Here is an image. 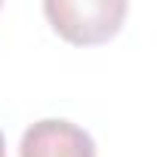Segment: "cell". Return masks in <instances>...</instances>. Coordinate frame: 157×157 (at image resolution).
I'll use <instances>...</instances> for the list:
<instances>
[{"instance_id":"1","label":"cell","mask_w":157,"mask_h":157,"mask_svg":"<svg viewBox=\"0 0 157 157\" xmlns=\"http://www.w3.org/2000/svg\"><path fill=\"white\" fill-rule=\"evenodd\" d=\"M43 13L52 25V31L74 43V46H96L108 43L126 16L123 0H49L43 3Z\"/></svg>"},{"instance_id":"2","label":"cell","mask_w":157,"mask_h":157,"mask_svg":"<svg viewBox=\"0 0 157 157\" xmlns=\"http://www.w3.org/2000/svg\"><path fill=\"white\" fill-rule=\"evenodd\" d=\"M19 157H96V142L71 120H40L25 129Z\"/></svg>"},{"instance_id":"3","label":"cell","mask_w":157,"mask_h":157,"mask_svg":"<svg viewBox=\"0 0 157 157\" xmlns=\"http://www.w3.org/2000/svg\"><path fill=\"white\" fill-rule=\"evenodd\" d=\"M0 157H6V139H3V132H0Z\"/></svg>"}]
</instances>
